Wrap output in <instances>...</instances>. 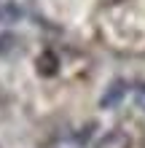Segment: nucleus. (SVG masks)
<instances>
[{"label": "nucleus", "mask_w": 145, "mask_h": 148, "mask_svg": "<svg viewBox=\"0 0 145 148\" xmlns=\"http://www.w3.org/2000/svg\"><path fill=\"white\" fill-rule=\"evenodd\" d=\"M126 89H129V84H126V81H113V84L108 86V92L102 94V100H99V102H102V108H113L116 102L126 94Z\"/></svg>", "instance_id": "nucleus-1"}, {"label": "nucleus", "mask_w": 145, "mask_h": 148, "mask_svg": "<svg viewBox=\"0 0 145 148\" xmlns=\"http://www.w3.org/2000/svg\"><path fill=\"white\" fill-rule=\"evenodd\" d=\"M24 16V8L14 0H0V22L3 24H11V22H19Z\"/></svg>", "instance_id": "nucleus-2"}, {"label": "nucleus", "mask_w": 145, "mask_h": 148, "mask_svg": "<svg viewBox=\"0 0 145 148\" xmlns=\"http://www.w3.org/2000/svg\"><path fill=\"white\" fill-rule=\"evenodd\" d=\"M57 70V57L54 54H43V57H38V73H43V75H54Z\"/></svg>", "instance_id": "nucleus-3"}, {"label": "nucleus", "mask_w": 145, "mask_h": 148, "mask_svg": "<svg viewBox=\"0 0 145 148\" xmlns=\"http://www.w3.org/2000/svg\"><path fill=\"white\" fill-rule=\"evenodd\" d=\"M11 43H16V38L14 35H8V32H5V35H0V57H8V54H11Z\"/></svg>", "instance_id": "nucleus-4"}, {"label": "nucleus", "mask_w": 145, "mask_h": 148, "mask_svg": "<svg viewBox=\"0 0 145 148\" xmlns=\"http://www.w3.org/2000/svg\"><path fill=\"white\" fill-rule=\"evenodd\" d=\"M134 94H137V105H140V108H145V84H142V86H137V89H134Z\"/></svg>", "instance_id": "nucleus-5"}]
</instances>
